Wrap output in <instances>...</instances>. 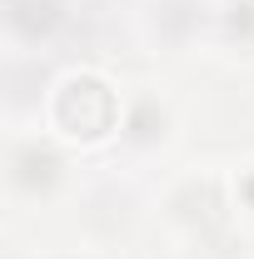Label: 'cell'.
Instances as JSON below:
<instances>
[{"label":"cell","instance_id":"6da1fadb","mask_svg":"<svg viewBox=\"0 0 254 259\" xmlns=\"http://www.w3.org/2000/svg\"><path fill=\"white\" fill-rule=\"evenodd\" d=\"M120 110L125 95L95 75V70H70L50 85V105H45V130H55L65 145L80 140V145H100V140H115L120 135Z\"/></svg>","mask_w":254,"mask_h":259},{"label":"cell","instance_id":"7a4b0ae2","mask_svg":"<svg viewBox=\"0 0 254 259\" xmlns=\"http://www.w3.org/2000/svg\"><path fill=\"white\" fill-rule=\"evenodd\" d=\"M159 214H164V225L175 229V239L204 249V239L234 214V204H229V175H215V164H190V169L170 175Z\"/></svg>","mask_w":254,"mask_h":259},{"label":"cell","instance_id":"3957f363","mask_svg":"<svg viewBox=\"0 0 254 259\" xmlns=\"http://www.w3.org/2000/svg\"><path fill=\"white\" fill-rule=\"evenodd\" d=\"M70 185V150L55 130H15L5 145V194L10 204H50Z\"/></svg>","mask_w":254,"mask_h":259},{"label":"cell","instance_id":"277c9868","mask_svg":"<svg viewBox=\"0 0 254 259\" xmlns=\"http://www.w3.org/2000/svg\"><path fill=\"white\" fill-rule=\"evenodd\" d=\"M175 140H180V110H175V100L164 90H155V85H135L125 95V110H120L115 145L125 155H135V160H155Z\"/></svg>","mask_w":254,"mask_h":259},{"label":"cell","instance_id":"5b68a950","mask_svg":"<svg viewBox=\"0 0 254 259\" xmlns=\"http://www.w3.org/2000/svg\"><path fill=\"white\" fill-rule=\"evenodd\" d=\"M220 0H145L140 30L159 55H190L194 45L215 40Z\"/></svg>","mask_w":254,"mask_h":259},{"label":"cell","instance_id":"8992f818","mask_svg":"<svg viewBox=\"0 0 254 259\" xmlns=\"http://www.w3.org/2000/svg\"><path fill=\"white\" fill-rule=\"evenodd\" d=\"M65 15H70L65 0H10L5 5V35H10V45L40 50L60 35Z\"/></svg>","mask_w":254,"mask_h":259},{"label":"cell","instance_id":"52a82bcc","mask_svg":"<svg viewBox=\"0 0 254 259\" xmlns=\"http://www.w3.org/2000/svg\"><path fill=\"white\" fill-rule=\"evenodd\" d=\"M215 40L234 55H254V0H220Z\"/></svg>","mask_w":254,"mask_h":259},{"label":"cell","instance_id":"ba28073f","mask_svg":"<svg viewBox=\"0 0 254 259\" xmlns=\"http://www.w3.org/2000/svg\"><path fill=\"white\" fill-rule=\"evenodd\" d=\"M229 204H234V220L254 225V160L229 175Z\"/></svg>","mask_w":254,"mask_h":259},{"label":"cell","instance_id":"9c48e42d","mask_svg":"<svg viewBox=\"0 0 254 259\" xmlns=\"http://www.w3.org/2000/svg\"><path fill=\"white\" fill-rule=\"evenodd\" d=\"M155 259H199V244H185V239H175L170 249H159Z\"/></svg>","mask_w":254,"mask_h":259},{"label":"cell","instance_id":"30bf717a","mask_svg":"<svg viewBox=\"0 0 254 259\" xmlns=\"http://www.w3.org/2000/svg\"><path fill=\"white\" fill-rule=\"evenodd\" d=\"M50 259H100V254H90V249H60V254H50Z\"/></svg>","mask_w":254,"mask_h":259}]
</instances>
